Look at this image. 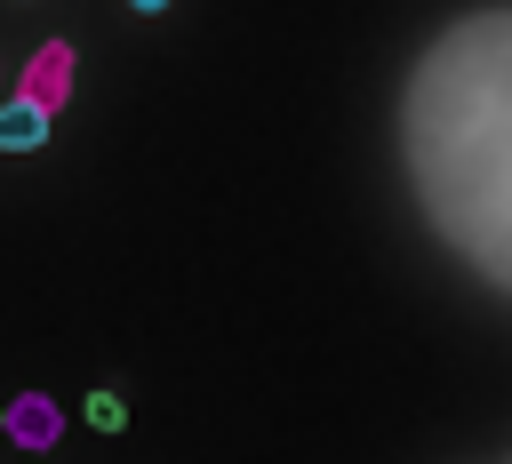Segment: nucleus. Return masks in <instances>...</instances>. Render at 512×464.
I'll return each mask as SVG.
<instances>
[{"instance_id": "nucleus-1", "label": "nucleus", "mask_w": 512, "mask_h": 464, "mask_svg": "<svg viewBox=\"0 0 512 464\" xmlns=\"http://www.w3.org/2000/svg\"><path fill=\"white\" fill-rule=\"evenodd\" d=\"M400 160L432 240L512 296V8L432 32L400 88Z\"/></svg>"}, {"instance_id": "nucleus-2", "label": "nucleus", "mask_w": 512, "mask_h": 464, "mask_svg": "<svg viewBox=\"0 0 512 464\" xmlns=\"http://www.w3.org/2000/svg\"><path fill=\"white\" fill-rule=\"evenodd\" d=\"M56 432H64V408H56L48 392H24V400L8 408V440H16V448L40 456V448H56Z\"/></svg>"}, {"instance_id": "nucleus-3", "label": "nucleus", "mask_w": 512, "mask_h": 464, "mask_svg": "<svg viewBox=\"0 0 512 464\" xmlns=\"http://www.w3.org/2000/svg\"><path fill=\"white\" fill-rule=\"evenodd\" d=\"M48 144V104L40 96H0V152H40Z\"/></svg>"}, {"instance_id": "nucleus-4", "label": "nucleus", "mask_w": 512, "mask_h": 464, "mask_svg": "<svg viewBox=\"0 0 512 464\" xmlns=\"http://www.w3.org/2000/svg\"><path fill=\"white\" fill-rule=\"evenodd\" d=\"M24 96H40L48 112H56L64 96H72V48H64V40H48V48H40L32 64H24Z\"/></svg>"}, {"instance_id": "nucleus-5", "label": "nucleus", "mask_w": 512, "mask_h": 464, "mask_svg": "<svg viewBox=\"0 0 512 464\" xmlns=\"http://www.w3.org/2000/svg\"><path fill=\"white\" fill-rule=\"evenodd\" d=\"M88 424H96V432H120V424H128V400H120V392H88Z\"/></svg>"}, {"instance_id": "nucleus-6", "label": "nucleus", "mask_w": 512, "mask_h": 464, "mask_svg": "<svg viewBox=\"0 0 512 464\" xmlns=\"http://www.w3.org/2000/svg\"><path fill=\"white\" fill-rule=\"evenodd\" d=\"M128 8H136V16H160V8H168V0H128Z\"/></svg>"}, {"instance_id": "nucleus-7", "label": "nucleus", "mask_w": 512, "mask_h": 464, "mask_svg": "<svg viewBox=\"0 0 512 464\" xmlns=\"http://www.w3.org/2000/svg\"><path fill=\"white\" fill-rule=\"evenodd\" d=\"M0 432H8V408H0Z\"/></svg>"}]
</instances>
